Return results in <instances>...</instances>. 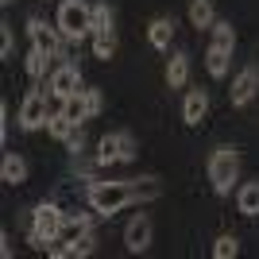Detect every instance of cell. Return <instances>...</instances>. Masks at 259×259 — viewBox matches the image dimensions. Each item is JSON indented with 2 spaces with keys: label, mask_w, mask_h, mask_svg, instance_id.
Masks as SVG:
<instances>
[{
  "label": "cell",
  "mask_w": 259,
  "mask_h": 259,
  "mask_svg": "<svg viewBox=\"0 0 259 259\" xmlns=\"http://www.w3.org/2000/svg\"><path fill=\"white\" fill-rule=\"evenodd\" d=\"M89 209L93 213H120V209L136 205L143 197H159V182L155 178H143V182H93L89 186Z\"/></svg>",
  "instance_id": "1"
},
{
  "label": "cell",
  "mask_w": 259,
  "mask_h": 259,
  "mask_svg": "<svg viewBox=\"0 0 259 259\" xmlns=\"http://www.w3.org/2000/svg\"><path fill=\"white\" fill-rule=\"evenodd\" d=\"M58 31L66 43H81L93 31V8L85 0H62L58 4Z\"/></svg>",
  "instance_id": "2"
},
{
  "label": "cell",
  "mask_w": 259,
  "mask_h": 259,
  "mask_svg": "<svg viewBox=\"0 0 259 259\" xmlns=\"http://www.w3.org/2000/svg\"><path fill=\"white\" fill-rule=\"evenodd\" d=\"M232 47H236V31H232V23H213V47L205 51V70H209V77H225V74H228Z\"/></svg>",
  "instance_id": "3"
},
{
  "label": "cell",
  "mask_w": 259,
  "mask_h": 259,
  "mask_svg": "<svg viewBox=\"0 0 259 259\" xmlns=\"http://www.w3.org/2000/svg\"><path fill=\"white\" fill-rule=\"evenodd\" d=\"M236 174H240V155H236V147H217V151L209 155V182H213V190H217L221 197L232 190Z\"/></svg>",
  "instance_id": "4"
},
{
  "label": "cell",
  "mask_w": 259,
  "mask_h": 259,
  "mask_svg": "<svg viewBox=\"0 0 259 259\" xmlns=\"http://www.w3.org/2000/svg\"><path fill=\"white\" fill-rule=\"evenodd\" d=\"M58 232H62V209L54 205V201L35 205V213H31V244L35 248H51Z\"/></svg>",
  "instance_id": "5"
},
{
  "label": "cell",
  "mask_w": 259,
  "mask_h": 259,
  "mask_svg": "<svg viewBox=\"0 0 259 259\" xmlns=\"http://www.w3.org/2000/svg\"><path fill=\"white\" fill-rule=\"evenodd\" d=\"M132 159H136V140H132V132H108V136H101V143H97V162L101 166L132 162Z\"/></svg>",
  "instance_id": "6"
},
{
  "label": "cell",
  "mask_w": 259,
  "mask_h": 259,
  "mask_svg": "<svg viewBox=\"0 0 259 259\" xmlns=\"http://www.w3.org/2000/svg\"><path fill=\"white\" fill-rule=\"evenodd\" d=\"M47 120H51V112H47V93L43 89H31V93L20 101V128L35 132V128H43Z\"/></svg>",
  "instance_id": "7"
},
{
  "label": "cell",
  "mask_w": 259,
  "mask_h": 259,
  "mask_svg": "<svg viewBox=\"0 0 259 259\" xmlns=\"http://www.w3.org/2000/svg\"><path fill=\"white\" fill-rule=\"evenodd\" d=\"M151 236H155V225L147 213H136L128 221V228H124V248L132 251V255H140V251L151 248Z\"/></svg>",
  "instance_id": "8"
},
{
  "label": "cell",
  "mask_w": 259,
  "mask_h": 259,
  "mask_svg": "<svg viewBox=\"0 0 259 259\" xmlns=\"http://www.w3.org/2000/svg\"><path fill=\"white\" fill-rule=\"evenodd\" d=\"M255 93H259V66L251 62V66H244L236 74V81H232V89H228V101L236 108H244V105H251L255 101Z\"/></svg>",
  "instance_id": "9"
},
{
  "label": "cell",
  "mask_w": 259,
  "mask_h": 259,
  "mask_svg": "<svg viewBox=\"0 0 259 259\" xmlns=\"http://www.w3.org/2000/svg\"><path fill=\"white\" fill-rule=\"evenodd\" d=\"M47 93H51V97H58V101L81 93V74H77V66H70V62L58 66V70L51 74V81H47Z\"/></svg>",
  "instance_id": "10"
},
{
  "label": "cell",
  "mask_w": 259,
  "mask_h": 259,
  "mask_svg": "<svg viewBox=\"0 0 259 259\" xmlns=\"http://www.w3.org/2000/svg\"><path fill=\"white\" fill-rule=\"evenodd\" d=\"M27 31H31V43L39 47V51H47L51 58H62V31H58V23L47 27L43 20H31V23H27Z\"/></svg>",
  "instance_id": "11"
},
{
  "label": "cell",
  "mask_w": 259,
  "mask_h": 259,
  "mask_svg": "<svg viewBox=\"0 0 259 259\" xmlns=\"http://www.w3.org/2000/svg\"><path fill=\"white\" fill-rule=\"evenodd\" d=\"M205 112H209V93L205 89H190L186 101H182V120L190 124V128H197V124L205 120Z\"/></svg>",
  "instance_id": "12"
},
{
  "label": "cell",
  "mask_w": 259,
  "mask_h": 259,
  "mask_svg": "<svg viewBox=\"0 0 259 259\" xmlns=\"http://www.w3.org/2000/svg\"><path fill=\"white\" fill-rule=\"evenodd\" d=\"M174 39V20L170 16H159V20H151V27H147V43L155 47V51H166Z\"/></svg>",
  "instance_id": "13"
},
{
  "label": "cell",
  "mask_w": 259,
  "mask_h": 259,
  "mask_svg": "<svg viewBox=\"0 0 259 259\" xmlns=\"http://www.w3.org/2000/svg\"><path fill=\"white\" fill-rule=\"evenodd\" d=\"M186 77H190V54H170V62H166V85L170 89H182Z\"/></svg>",
  "instance_id": "14"
},
{
  "label": "cell",
  "mask_w": 259,
  "mask_h": 259,
  "mask_svg": "<svg viewBox=\"0 0 259 259\" xmlns=\"http://www.w3.org/2000/svg\"><path fill=\"white\" fill-rule=\"evenodd\" d=\"M0 178H4L8 186H20L23 178H27V162H23L16 151H8V155H4V162H0Z\"/></svg>",
  "instance_id": "15"
},
{
  "label": "cell",
  "mask_w": 259,
  "mask_h": 259,
  "mask_svg": "<svg viewBox=\"0 0 259 259\" xmlns=\"http://www.w3.org/2000/svg\"><path fill=\"white\" fill-rule=\"evenodd\" d=\"M236 209H240L244 217H259V182L240 186V194H236Z\"/></svg>",
  "instance_id": "16"
},
{
  "label": "cell",
  "mask_w": 259,
  "mask_h": 259,
  "mask_svg": "<svg viewBox=\"0 0 259 259\" xmlns=\"http://www.w3.org/2000/svg\"><path fill=\"white\" fill-rule=\"evenodd\" d=\"M190 23H194V27H213L217 23L213 0H194V4H190Z\"/></svg>",
  "instance_id": "17"
},
{
  "label": "cell",
  "mask_w": 259,
  "mask_h": 259,
  "mask_svg": "<svg viewBox=\"0 0 259 259\" xmlns=\"http://www.w3.org/2000/svg\"><path fill=\"white\" fill-rule=\"evenodd\" d=\"M77 128V124H74V120H70V116H66V112H62V108H58V112H51V120H47V132H51V136H54V140H70V132H74Z\"/></svg>",
  "instance_id": "18"
},
{
  "label": "cell",
  "mask_w": 259,
  "mask_h": 259,
  "mask_svg": "<svg viewBox=\"0 0 259 259\" xmlns=\"http://www.w3.org/2000/svg\"><path fill=\"white\" fill-rule=\"evenodd\" d=\"M89 225H93V221H89V213H62V232H66L70 240H74V236H85Z\"/></svg>",
  "instance_id": "19"
},
{
  "label": "cell",
  "mask_w": 259,
  "mask_h": 259,
  "mask_svg": "<svg viewBox=\"0 0 259 259\" xmlns=\"http://www.w3.org/2000/svg\"><path fill=\"white\" fill-rule=\"evenodd\" d=\"M62 112L70 120H74V124H81V120H89V105H85V89H81V93H74V97H66L62 101Z\"/></svg>",
  "instance_id": "20"
},
{
  "label": "cell",
  "mask_w": 259,
  "mask_h": 259,
  "mask_svg": "<svg viewBox=\"0 0 259 259\" xmlns=\"http://www.w3.org/2000/svg\"><path fill=\"white\" fill-rule=\"evenodd\" d=\"M93 54H97L101 62H108V58L116 54V35L112 31H93Z\"/></svg>",
  "instance_id": "21"
},
{
  "label": "cell",
  "mask_w": 259,
  "mask_h": 259,
  "mask_svg": "<svg viewBox=\"0 0 259 259\" xmlns=\"http://www.w3.org/2000/svg\"><path fill=\"white\" fill-rule=\"evenodd\" d=\"M93 251H97V240H93V232H85V236H74L70 244H66V255H70V259L93 255Z\"/></svg>",
  "instance_id": "22"
},
{
  "label": "cell",
  "mask_w": 259,
  "mask_h": 259,
  "mask_svg": "<svg viewBox=\"0 0 259 259\" xmlns=\"http://www.w3.org/2000/svg\"><path fill=\"white\" fill-rule=\"evenodd\" d=\"M47 58H51V54H47V51H39V47H31V54H27V77H31V81H39V77L47 74Z\"/></svg>",
  "instance_id": "23"
},
{
  "label": "cell",
  "mask_w": 259,
  "mask_h": 259,
  "mask_svg": "<svg viewBox=\"0 0 259 259\" xmlns=\"http://www.w3.org/2000/svg\"><path fill=\"white\" fill-rule=\"evenodd\" d=\"M213 255H217V259H236V255H240V240H236V236H221V240L213 244Z\"/></svg>",
  "instance_id": "24"
},
{
  "label": "cell",
  "mask_w": 259,
  "mask_h": 259,
  "mask_svg": "<svg viewBox=\"0 0 259 259\" xmlns=\"http://www.w3.org/2000/svg\"><path fill=\"white\" fill-rule=\"evenodd\" d=\"M93 31H112V12H108V4H93Z\"/></svg>",
  "instance_id": "25"
},
{
  "label": "cell",
  "mask_w": 259,
  "mask_h": 259,
  "mask_svg": "<svg viewBox=\"0 0 259 259\" xmlns=\"http://www.w3.org/2000/svg\"><path fill=\"white\" fill-rule=\"evenodd\" d=\"M85 105H89V116H101V108H105L101 89H85Z\"/></svg>",
  "instance_id": "26"
},
{
  "label": "cell",
  "mask_w": 259,
  "mask_h": 259,
  "mask_svg": "<svg viewBox=\"0 0 259 259\" xmlns=\"http://www.w3.org/2000/svg\"><path fill=\"white\" fill-rule=\"evenodd\" d=\"M66 147H70V151H81V147H85V136H81V124H77V128L74 132H70V140H66Z\"/></svg>",
  "instance_id": "27"
},
{
  "label": "cell",
  "mask_w": 259,
  "mask_h": 259,
  "mask_svg": "<svg viewBox=\"0 0 259 259\" xmlns=\"http://www.w3.org/2000/svg\"><path fill=\"white\" fill-rule=\"evenodd\" d=\"M8 54H12V27L4 23L0 27V58H8Z\"/></svg>",
  "instance_id": "28"
},
{
  "label": "cell",
  "mask_w": 259,
  "mask_h": 259,
  "mask_svg": "<svg viewBox=\"0 0 259 259\" xmlns=\"http://www.w3.org/2000/svg\"><path fill=\"white\" fill-rule=\"evenodd\" d=\"M0 140H8V105H0Z\"/></svg>",
  "instance_id": "29"
},
{
  "label": "cell",
  "mask_w": 259,
  "mask_h": 259,
  "mask_svg": "<svg viewBox=\"0 0 259 259\" xmlns=\"http://www.w3.org/2000/svg\"><path fill=\"white\" fill-rule=\"evenodd\" d=\"M0 255L8 259L12 255V244H8V232H0Z\"/></svg>",
  "instance_id": "30"
},
{
  "label": "cell",
  "mask_w": 259,
  "mask_h": 259,
  "mask_svg": "<svg viewBox=\"0 0 259 259\" xmlns=\"http://www.w3.org/2000/svg\"><path fill=\"white\" fill-rule=\"evenodd\" d=\"M0 4H12V0H0Z\"/></svg>",
  "instance_id": "31"
}]
</instances>
